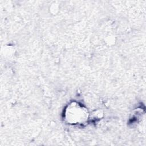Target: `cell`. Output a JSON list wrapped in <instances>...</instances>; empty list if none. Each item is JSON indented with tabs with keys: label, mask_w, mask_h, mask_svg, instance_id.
I'll list each match as a JSON object with an SVG mask.
<instances>
[{
	"label": "cell",
	"mask_w": 146,
	"mask_h": 146,
	"mask_svg": "<svg viewBox=\"0 0 146 146\" xmlns=\"http://www.w3.org/2000/svg\"><path fill=\"white\" fill-rule=\"evenodd\" d=\"M86 110L77 103H71L66 110V119L71 124H80L87 118Z\"/></svg>",
	"instance_id": "obj_1"
}]
</instances>
